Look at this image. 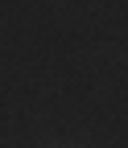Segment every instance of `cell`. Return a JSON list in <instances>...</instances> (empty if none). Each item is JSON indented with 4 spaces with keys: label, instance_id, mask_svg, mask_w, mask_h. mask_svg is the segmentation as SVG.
Listing matches in <instances>:
<instances>
[{
    "label": "cell",
    "instance_id": "6da1fadb",
    "mask_svg": "<svg viewBox=\"0 0 128 148\" xmlns=\"http://www.w3.org/2000/svg\"><path fill=\"white\" fill-rule=\"evenodd\" d=\"M50 148H62V144H50Z\"/></svg>",
    "mask_w": 128,
    "mask_h": 148
}]
</instances>
